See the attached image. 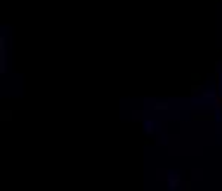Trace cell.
<instances>
[{
  "instance_id": "6da1fadb",
  "label": "cell",
  "mask_w": 222,
  "mask_h": 191,
  "mask_svg": "<svg viewBox=\"0 0 222 191\" xmlns=\"http://www.w3.org/2000/svg\"><path fill=\"white\" fill-rule=\"evenodd\" d=\"M4 42H5V38H0V71L4 73L5 71V47H4Z\"/></svg>"
},
{
  "instance_id": "7a4b0ae2",
  "label": "cell",
  "mask_w": 222,
  "mask_h": 191,
  "mask_svg": "<svg viewBox=\"0 0 222 191\" xmlns=\"http://www.w3.org/2000/svg\"><path fill=\"white\" fill-rule=\"evenodd\" d=\"M181 184V175H168V186L170 189H175Z\"/></svg>"
},
{
  "instance_id": "3957f363",
  "label": "cell",
  "mask_w": 222,
  "mask_h": 191,
  "mask_svg": "<svg viewBox=\"0 0 222 191\" xmlns=\"http://www.w3.org/2000/svg\"><path fill=\"white\" fill-rule=\"evenodd\" d=\"M155 110H168V103H156L155 104Z\"/></svg>"
},
{
  "instance_id": "277c9868",
  "label": "cell",
  "mask_w": 222,
  "mask_h": 191,
  "mask_svg": "<svg viewBox=\"0 0 222 191\" xmlns=\"http://www.w3.org/2000/svg\"><path fill=\"white\" fill-rule=\"evenodd\" d=\"M220 108H222V97L217 96V97H215V110H220Z\"/></svg>"
},
{
  "instance_id": "5b68a950",
  "label": "cell",
  "mask_w": 222,
  "mask_h": 191,
  "mask_svg": "<svg viewBox=\"0 0 222 191\" xmlns=\"http://www.w3.org/2000/svg\"><path fill=\"white\" fill-rule=\"evenodd\" d=\"M146 132H147V134H153V132H155V125H153V122H151V120L147 122V129H146Z\"/></svg>"
},
{
  "instance_id": "8992f818",
  "label": "cell",
  "mask_w": 222,
  "mask_h": 191,
  "mask_svg": "<svg viewBox=\"0 0 222 191\" xmlns=\"http://www.w3.org/2000/svg\"><path fill=\"white\" fill-rule=\"evenodd\" d=\"M193 120H212V116H208V118H206L205 115H194Z\"/></svg>"
},
{
  "instance_id": "52a82bcc",
  "label": "cell",
  "mask_w": 222,
  "mask_h": 191,
  "mask_svg": "<svg viewBox=\"0 0 222 191\" xmlns=\"http://www.w3.org/2000/svg\"><path fill=\"white\" fill-rule=\"evenodd\" d=\"M200 89H201V85H198V84H196V85H193L191 87V94H196V92H200Z\"/></svg>"
},
{
  "instance_id": "ba28073f",
  "label": "cell",
  "mask_w": 222,
  "mask_h": 191,
  "mask_svg": "<svg viewBox=\"0 0 222 191\" xmlns=\"http://www.w3.org/2000/svg\"><path fill=\"white\" fill-rule=\"evenodd\" d=\"M203 97H217V96H215V92H208V90H205V92H203Z\"/></svg>"
},
{
  "instance_id": "9c48e42d",
  "label": "cell",
  "mask_w": 222,
  "mask_h": 191,
  "mask_svg": "<svg viewBox=\"0 0 222 191\" xmlns=\"http://www.w3.org/2000/svg\"><path fill=\"white\" fill-rule=\"evenodd\" d=\"M191 76H193V80H200V75H198V73H193Z\"/></svg>"
}]
</instances>
